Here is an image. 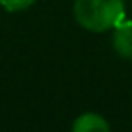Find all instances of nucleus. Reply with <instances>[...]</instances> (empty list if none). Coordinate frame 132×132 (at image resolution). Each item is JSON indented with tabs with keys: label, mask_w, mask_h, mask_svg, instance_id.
<instances>
[{
	"label": "nucleus",
	"mask_w": 132,
	"mask_h": 132,
	"mask_svg": "<svg viewBox=\"0 0 132 132\" xmlns=\"http://www.w3.org/2000/svg\"><path fill=\"white\" fill-rule=\"evenodd\" d=\"M72 13L83 29L105 33L123 20L125 4L123 0H74Z\"/></svg>",
	"instance_id": "1"
},
{
	"label": "nucleus",
	"mask_w": 132,
	"mask_h": 132,
	"mask_svg": "<svg viewBox=\"0 0 132 132\" xmlns=\"http://www.w3.org/2000/svg\"><path fill=\"white\" fill-rule=\"evenodd\" d=\"M112 47L121 58L132 60V22H123L121 20L114 27Z\"/></svg>",
	"instance_id": "2"
},
{
	"label": "nucleus",
	"mask_w": 132,
	"mask_h": 132,
	"mask_svg": "<svg viewBox=\"0 0 132 132\" xmlns=\"http://www.w3.org/2000/svg\"><path fill=\"white\" fill-rule=\"evenodd\" d=\"M72 132H110V125L103 116L96 112H85L74 119Z\"/></svg>",
	"instance_id": "3"
},
{
	"label": "nucleus",
	"mask_w": 132,
	"mask_h": 132,
	"mask_svg": "<svg viewBox=\"0 0 132 132\" xmlns=\"http://www.w3.org/2000/svg\"><path fill=\"white\" fill-rule=\"evenodd\" d=\"M36 0H0V6L9 13H18V11H26L29 9Z\"/></svg>",
	"instance_id": "4"
}]
</instances>
